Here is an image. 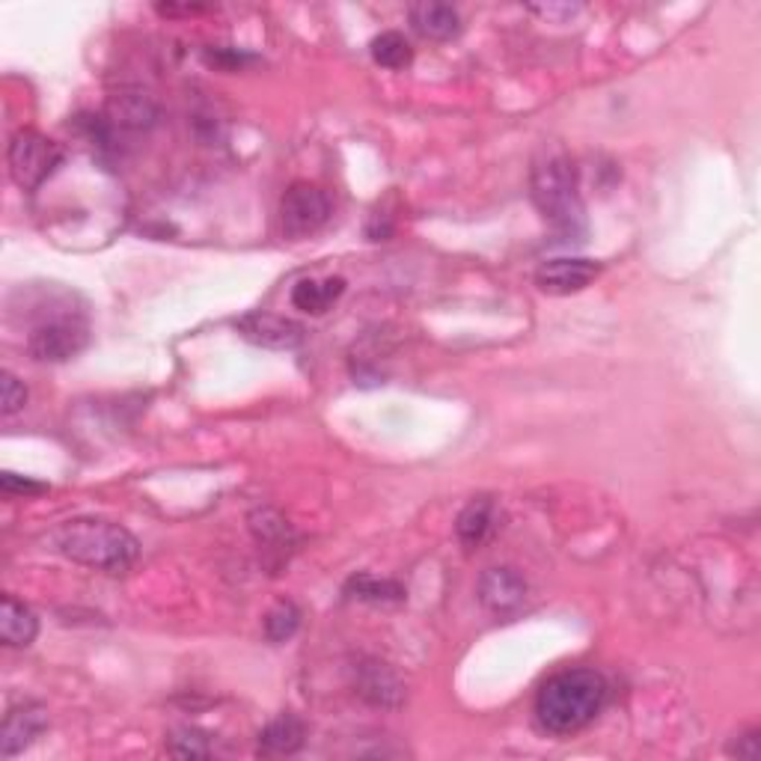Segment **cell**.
<instances>
[{
    "instance_id": "cell-13",
    "label": "cell",
    "mask_w": 761,
    "mask_h": 761,
    "mask_svg": "<svg viewBox=\"0 0 761 761\" xmlns=\"http://www.w3.org/2000/svg\"><path fill=\"white\" fill-rule=\"evenodd\" d=\"M346 292V280L343 278H325V280H301L292 292V304L304 313L322 316L327 309L337 304Z\"/></svg>"
},
{
    "instance_id": "cell-17",
    "label": "cell",
    "mask_w": 761,
    "mask_h": 761,
    "mask_svg": "<svg viewBox=\"0 0 761 761\" xmlns=\"http://www.w3.org/2000/svg\"><path fill=\"white\" fill-rule=\"evenodd\" d=\"M491 521H494V505H491V500H485L482 497V500H474L465 512L458 514L455 533H458V539H461L467 547H476V544H482V539L488 535V530H491Z\"/></svg>"
},
{
    "instance_id": "cell-21",
    "label": "cell",
    "mask_w": 761,
    "mask_h": 761,
    "mask_svg": "<svg viewBox=\"0 0 761 761\" xmlns=\"http://www.w3.org/2000/svg\"><path fill=\"white\" fill-rule=\"evenodd\" d=\"M167 750L170 755H178V759H206L211 747H208L206 732H199V729H178V732L170 735Z\"/></svg>"
},
{
    "instance_id": "cell-18",
    "label": "cell",
    "mask_w": 761,
    "mask_h": 761,
    "mask_svg": "<svg viewBox=\"0 0 761 761\" xmlns=\"http://www.w3.org/2000/svg\"><path fill=\"white\" fill-rule=\"evenodd\" d=\"M372 59L384 69H405L407 63L414 59V48L402 33L387 30V33L372 40Z\"/></svg>"
},
{
    "instance_id": "cell-15",
    "label": "cell",
    "mask_w": 761,
    "mask_h": 761,
    "mask_svg": "<svg viewBox=\"0 0 761 761\" xmlns=\"http://www.w3.org/2000/svg\"><path fill=\"white\" fill-rule=\"evenodd\" d=\"M357 691L363 699H369L372 705H399L402 699V687L395 682V675L387 670L384 663H363L360 673H357Z\"/></svg>"
},
{
    "instance_id": "cell-3",
    "label": "cell",
    "mask_w": 761,
    "mask_h": 761,
    "mask_svg": "<svg viewBox=\"0 0 761 761\" xmlns=\"http://www.w3.org/2000/svg\"><path fill=\"white\" fill-rule=\"evenodd\" d=\"M533 203L544 220L565 238L586 232V208L577 191V173L565 155H544L533 167Z\"/></svg>"
},
{
    "instance_id": "cell-5",
    "label": "cell",
    "mask_w": 761,
    "mask_h": 761,
    "mask_svg": "<svg viewBox=\"0 0 761 761\" xmlns=\"http://www.w3.org/2000/svg\"><path fill=\"white\" fill-rule=\"evenodd\" d=\"M89 346V327L75 316L48 318L33 327L28 351L40 363H66Z\"/></svg>"
},
{
    "instance_id": "cell-16",
    "label": "cell",
    "mask_w": 761,
    "mask_h": 761,
    "mask_svg": "<svg viewBox=\"0 0 761 761\" xmlns=\"http://www.w3.org/2000/svg\"><path fill=\"white\" fill-rule=\"evenodd\" d=\"M108 113L110 119H113V126L131 131L149 129V126L155 122V117H159V110H155L152 99L143 96V93H117L113 101H110Z\"/></svg>"
},
{
    "instance_id": "cell-20",
    "label": "cell",
    "mask_w": 761,
    "mask_h": 761,
    "mask_svg": "<svg viewBox=\"0 0 761 761\" xmlns=\"http://www.w3.org/2000/svg\"><path fill=\"white\" fill-rule=\"evenodd\" d=\"M348 589L355 593V598L360 601H402L405 598V589L399 584H390V580H376V577H355Z\"/></svg>"
},
{
    "instance_id": "cell-6",
    "label": "cell",
    "mask_w": 761,
    "mask_h": 761,
    "mask_svg": "<svg viewBox=\"0 0 761 761\" xmlns=\"http://www.w3.org/2000/svg\"><path fill=\"white\" fill-rule=\"evenodd\" d=\"M330 218V197L318 185L295 182L280 199V227L289 238H307Z\"/></svg>"
},
{
    "instance_id": "cell-9",
    "label": "cell",
    "mask_w": 761,
    "mask_h": 761,
    "mask_svg": "<svg viewBox=\"0 0 761 761\" xmlns=\"http://www.w3.org/2000/svg\"><path fill=\"white\" fill-rule=\"evenodd\" d=\"M48 729V711L36 703L15 705L7 720H3V729H0V752L3 759H12L36 741L42 732Z\"/></svg>"
},
{
    "instance_id": "cell-24",
    "label": "cell",
    "mask_w": 761,
    "mask_h": 761,
    "mask_svg": "<svg viewBox=\"0 0 761 761\" xmlns=\"http://www.w3.org/2000/svg\"><path fill=\"white\" fill-rule=\"evenodd\" d=\"M732 752H738L741 759H759V752H761L759 732H747V735H743L741 743H738V747H732Z\"/></svg>"
},
{
    "instance_id": "cell-14",
    "label": "cell",
    "mask_w": 761,
    "mask_h": 761,
    "mask_svg": "<svg viewBox=\"0 0 761 761\" xmlns=\"http://www.w3.org/2000/svg\"><path fill=\"white\" fill-rule=\"evenodd\" d=\"M304 743V722L295 714H280L259 735V752L262 755H292Z\"/></svg>"
},
{
    "instance_id": "cell-2",
    "label": "cell",
    "mask_w": 761,
    "mask_h": 761,
    "mask_svg": "<svg viewBox=\"0 0 761 761\" xmlns=\"http://www.w3.org/2000/svg\"><path fill=\"white\" fill-rule=\"evenodd\" d=\"M607 703V682L595 670H568L544 684L535 699V717L551 735L580 732Z\"/></svg>"
},
{
    "instance_id": "cell-23",
    "label": "cell",
    "mask_w": 761,
    "mask_h": 761,
    "mask_svg": "<svg viewBox=\"0 0 761 761\" xmlns=\"http://www.w3.org/2000/svg\"><path fill=\"white\" fill-rule=\"evenodd\" d=\"M0 488H3L7 494H42V491H45V485L30 482V479H19L15 474L0 476Z\"/></svg>"
},
{
    "instance_id": "cell-1",
    "label": "cell",
    "mask_w": 761,
    "mask_h": 761,
    "mask_svg": "<svg viewBox=\"0 0 761 761\" xmlns=\"http://www.w3.org/2000/svg\"><path fill=\"white\" fill-rule=\"evenodd\" d=\"M54 551L66 559L96 572L122 574L138 563L140 544L126 526L110 524V521H96V518H75L59 524L51 533Z\"/></svg>"
},
{
    "instance_id": "cell-10",
    "label": "cell",
    "mask_w": 761,
    "mask_h": 761,
    "mask_svg": "<svg viewBox=\"0 0 761 761\" xmlns=\"http://www.w3.org/2000/svg\"><path fill=\"white\" fill-rule=\"evenodd\" d=\"M526 598V580L514 568H488L479 580V601L491 613H512Z\"/></svg>"
},
{
    "instance_id": "cell-19",
    "label": "cell",
    "mask_w": 761,
    "mask_h": 761,
    "mask_svg": "<svg viewBox=\"0 0 761 761\" xmlns=\"http://www.w3.org/2000/svg\"><path fill=\"white\" fill-rule=\"evenodd\" d=\"M297 624H301V610L295 604L283 601L265 616V637L271 643H286L289 637H295Z\"/></svg>"
},
{
    "instance_id": "cell-22",
    "label": "cell",
    "mask_w": 761,
    "mask_h": 761,
    "mask_svg": "<svg viewBox=\"0 0 761 761\" xmlns=\"http://www.w3.org/2000/svg\"><path fill=\"white\" fill-rule=\"evenodd\" d=\"M24 405H28V390H24V384H21L15 376H10V372H3V376H0V411H3V416L19 414Z\"/></svg>"
},
{
    "instance_id": "cell-11",
    "label": "cell",
    "mask_w": 761,
    "mask_h": 761,
    "mask_svg": "<svg viewBox=\"0 0 761 761\" xmlns=\"http://www.w3.org/2000/svg\"><path fill=\"white\" fill-rule=\"evenodd\" d=\"M411 24H414L416 33L425 36V40L444 42L458 36V30H461V15H458V10L449 7V3L423 0V3H414V7H411Z\"/></svg>"
},
{
    "instance_id": "cell-7",
    "label": "cell",
    "mask_w": 761,
    "mask_h": 761,
    "mask_svg": "<svg viewBox=\"0 0 761 761\" xmlns=\"http://www.w3.org/2000/svg\"><path fill=\"white\" fill-rule=\"evenodd\" d=\"M238 334L259 348H271V351H292L304 343V327L286 316H274V313H248L238 318Z\"/></svg>"
},
{
    "instance_id": "cell-4",
    "label": "cell",
    "mask_w": 761,
    "mask_h": 761,
    "mask_svg": "<svg viewBox=\"0 0 761 761\" xmlns=\"http://www.w3.org/2000/svg\"><path fill=\"white\" fill-rule=\"evenodd\" d=\"M10 173L15 185L24 191L40 188L42 182L59 167L63 149L54 140L42 138L40 131H15L10 140Z\"/></svg>"
},
{
    "instance_id": "cell-8",
    "label": "cell",
    "mask_w": 761,
    "mask_h": 761,
    "mask_svg": "<svg viewBox=\"0 0 761 761\" xmlns=\"http://www.w3.org/2000/svg\"><path fill=\"white\" fill-rule=\"evenodd\" d=\"M598 274L601 265L593 259H551L535 271V283L544 295H574L584 292Z\"/></svg>"
},
{
    "instance_id": "cell-12",
    "label": "cell",
    "mask_w": 761,
    "mask_h": 761,
    "mask_svg": "<svg viewBox=\"0 0 761 761\" xmlns=\"http://www.w3.org/2000/svg\"><path fill=\"white\" fill-rule=\"evenodd\" d=\"M36 631H40V622H36L33 610L15 601L12 595H3V601H0V637H3V643L12 645V649H24V645L36 640Z\"/></svg>"
}]
</instances>
